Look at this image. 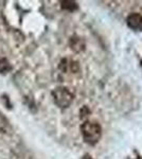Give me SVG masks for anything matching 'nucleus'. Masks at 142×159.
Instances as JSON below:
<instances>
[{"instance_id": "f257e3e1", "label": "nucleus", "mask_w": 142, "mask_h": 159, "mask_svg": "<svg viewBox=\"0 0 142 159\" xmlns=\"http://www.w3.org/2000/svg\"><path fill=\"white\" fill-rule=\"evenodd\" d=\"M82 135H83L85 142L94 145L99 142L101 136H102V129L99 123L86 121L82 125Z\"/></svg>"}, {"instance_id": "f03ea898", "label": "nucleus", "mask_w": 142, "mask_h": 159, "mask_svg": "<svg viewBox=\"0 0 142 159\" xmlns=\"http://www.w3.org/2000/svg\"><path fill=\"white\" fill-rule=\"evenodd\" d=\"M54 103L61 108H67L73 101V93L66 87H56L52 91Z\"/></svg>"}, {"instance_id": "7ed1b4c3", "label": "nucleus", "mask_w": 142, "mask_h": 159, "mask_svg": "<svg viewBox=\"0 0 142 159\" xmlns=\"http://www.w3.org/2000/svg\"><path fill=\"white\" fill-rule=\"evenodd\" d=\"M127 25L133 30H141L142 29V15L134 13L127 17Z\"/></svg>"}, {"instance_id": "20e7f679", "label": "nucleus", "mask_w": 142, "mask_h": 159, "mask_svg": "<svg viewBox=\"0 0 142 159\" xmlns=\"http://www.w3.org/2000/svg\"><path fill=\"white\" fill-rule=\"evenodd\" d=\"M71 49L76 52H81L85 49V43L81 37H72L70 39Z\"/></svg>"}, {"instance_id": "39448f33", "label": "nucleus", "mask_w": 142, "mask_h": 159, "mask_svg": "<svg viewBox=\"0 0 142 159\" xmlns=\"http://www.w3.org/2000/svg\"><path fill=\"white\" fill-rule=\"evenodd\" d=\"M61 7L63 10L73 12L77 9V3L74 1H70V0H66V1H61Z\"/></svg>"}, {"instance_id": "423d86ee", "label": "nucleus", "mask_w": 142, "mask_h": 159, "mask_svg": "<svg viewBox=\"0 0 142 159\" xmlns=\"http://www.w3.org/2000/svg\"><path fill=\"white\" fill-rule=\"evenodd\" d=\"M11 69H12V66L7 58H0V73L4 74V73L9 72Z\"/></svg>"}, {"instance_id": "0eeeda50", "label": "nucleus", "mask_w": 142, "mask_h": 159, "mask_svg": "<svg viewBox=\"0 0 142 159\" xmlns=\"http://www.w3.org/2000/svg\"><path fill=\"white\" fill-rule=\"evenodd\" d=\"M82 159H92V157L89 155V154H86V155H84L83 157H82Z\"/></svg>"}]
</instances>
